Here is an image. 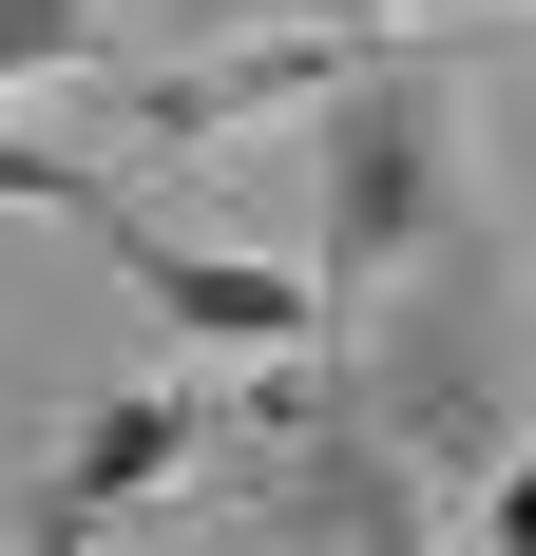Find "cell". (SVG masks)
Wrapping results in <instances>:
<instances>
[{"label":"cell","mask_w":536,"mask_h":556,"mask_svg":"<svg viewBox=\"0 0 536 556\" xmlns=\"http://www.w3.org/2000/svg\"><path fill=\"white\" fill-rule=\"evenodd\" d=\"M115 269H135V307H154L173 345H230V365H307V345H345V288H326V269H250V250H173L154 212H115Z\"/></svg>","instance_id":"cell-2"},{"label":"cell","mask_w":536,"mask_h":556,"mask_svg":"<svg viewBox=\"0 0 536 556\" xmlns=\"http://www.w3.org/2000/svg\"><path fill=\"white\" fill-rule=\"evenodd\" d=\"M115 58V0H0V97H39V77H97Z\"/></svg>","instance_id":"cell-4"},{"label":"cell","mask_w":536,"mask_h":556,"mask_svg":"<svg viewBox=\"0 0 536 556\" xmlns=\"http://www.w3.org/2000/svg\"><path fill=\"white\" fill-rule=\"evenodd\" d=\"M480 556H536V442L498 460V500H480Z\"/></svg>","instance_id":"cell-5"},{"label":"cell","mask_w":536,"mask_h":556,"mask_svg":"<svg viewBox=\"0 0 536 556\" xmlns=\"http://www.w3.org/2000/svg\"><path fill=\"white\" fill-rule=\"evenodd\" d=\"M268 442H288L268 500L307 518V538H345V556H441V480H422V442H403L383 403H326V422H268Z\"/></svg>","instance_id":"cell-3"},{"label":"cell","mask_w":536,"mask_h":556,"mask_svg":"<svg viewBox=\"0 0 536 556\" xmlns=\"http://www.w3.org/2000/svg\"><path fill=\"white\" fill-rule=\"evenodd\" d=\"M192 442H230L192 384H115V403H77V422H58V460H39V500H20V556H97L135 500H173V480H192Z\"/></svg>","instance_id":"cell-1"}]
</instances>
